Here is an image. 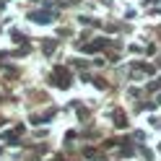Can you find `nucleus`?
<instances>
[{"instance_id":"f03ea898","label":"nucleus","mask_w":161,"mask_h":161,"mask_svg":"<svg viewBox=\"0 0 161 161\" xmlns=\"http://www.w3.org/2000/svg\"><path fill=\"white\" fill-rule=\"evenodd\" d=\"M52 49H55V42H47V44H44V52H47V55L52 52Z\"/></svg>"},{"instance_id":"f257e3e1","label":"nucleus","mask_w":161,"mask_h":161,"mask_svg":"<svg viewBox=\"0 0 161 161\" xmlns=\"http://www.w3.org/2000/svg\"><path fill=\"white\" fill-rule=\"evenodd\" d=\"M31 18H34V21H44L47 24V21H52V13H34Z\"/></svg>"}]
</instances>
